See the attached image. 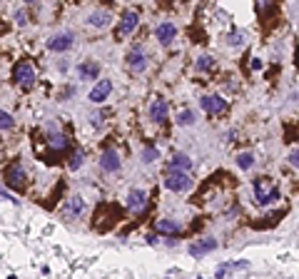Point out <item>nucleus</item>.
<instances>
[{"label": "nucleus", "instance_id": "obj_1", "mask_svg": "<svg viewBox=\"0 0 299 279\" xmlns=\"http://www.w3.org/2000/svg\"><path fill=\"white\" fill-rule=\"evenodd\" d=\"M165 187L170 192H190L192 189V177H190L187 170L167 167V172H165Z\"/></svg>", "mask_w": 299, "mask_h": 279}, {"label": "nucleus", "instance_id": "obj_2", "mask_svg": "<svg viewBox=\"0 0 299 279\" xmlns=\"http://www.w3.org/2000/svg\"><path fill=\"white\" fill-rule=\"evenodd\" d=\"M13 83L20 85L23 90H30V88L35 85V68H33L30 60L15 63V68H13Z\"/></svg>", "mask_w": 299, "mask_h": 279}, {"label": "nucleus", "instance_id": "obj_3", "mask_svg": "<svg viewBox=\"0 0 299 279\" xmlns=\"http://www.w3.org/2000/svg\"><path fill=\"white\" fill-rule=\"evenodd\" d=\"M254 197H257L259 204H272V202L279 199V189L269 187L267 177H259V180H254Z\"/></svg>", "mask_w": 299, "mask_h": 279}, {"label": "nucleus", "instance_id": "obj_4", "mask_svg": "<svg viewBox=\"0 0 299 279\" xmlns=\"http://www.w3.org/2000/svg\"><path fill=\"white\" fill-rule=\"evenodd\" d=\"M25 182H28V172L20 162H15L5 170V185L10 189H25Z\"/></svg>", "mask_w": 299, "mask_h": 279}, {"label": "nucleus", "instance_id": "obj_5", "mask_svg": "<svg viewBox=\"0 0 299 279\" xmlns=\"http://www.w3.org/2000/svg\"><path fill=\"white\" fill-rule=\"evenodd\" d=\"M127 70L130 73H145L147 70V53L142 45H132L127 53Z\"/></svg>", "mask_w": 299, "mask_h": 279}, {"label": "nucleus", "instance_id": "obj_6", "mask_svg": "<svg viewBox=\"0 0 299 279\" xmlns=\"http://www.w3.org/2000/svg\"><path fill=\"white\" fill-rule=\"evenodd\" d=\"M137 25H140V15H137L135 10L122 13L120 25H117V40H122V38H127L130 33H135V28H137Z\"/></svg>", "mask_w": 299, "mask_h": 279}, {"label": "nucleus", "instance_id": "obj_7", "mask_svg": "<svg viewBox=\"0 0 299 279\" xmlns=\"http://www.w3.org/2000/svg\"><path fill=\"white\" fill-rule=\"evenodd\" d=\"M200 105L207 115H222L227 110V100L222 95H205V97H200Z\"/></svg>", "mask_w": 299, "mask_h": 279}, {"label": "nucleus", "instance_id": "obj_8", "mask_svg": "<svg viewBox=\"0 0 299 279\" xmlns=\"http://www.w3.org/2000/svg\"><path fill=\"white\" fill-rule=\"evenodd\" d=\"M75 43V35L73 33H58L55 38L48 40V50L50 53H68Z\"/></svg>", "mask_w": 299, "mask_h": 279}, {"label": "nucleus", "instance_id": "obj_9", "mask_svg": "<svg viewBox=\"0 0 299 279\" xmlns=\"http://www.w3.org/2000/svg\"><path fill=\"white\" fill-rule=\"evenodd\" d=\"M167 112H170V105H167L165 97H155L152 102H150V120H152V122H157V125L165 122Z\"/></svg>", "mask_w": 299, "mask_h": 279}, {"label": "nucleus", "instance_id": "obj_10", "mask_svg": "<svg viewBox=\"0 0 299 279\" xmlns=\"http://www.w3.org/2000/svg\"><path fill=\"white\" fill-rule=\"evenodd\" d=\"M212 249H217V239L215 237H202V239H197V242L190 244V254L192 257H205Z\"/></svg>", "mask_w": 299, "mask_h": 279}, {"label": "nucleus", "instance_id": "obj_11", "mask_svg": "<svg viewBox=\"0 0 299 279\" xmlns=\"http://www.w3.org/2000/svg\"><path fill=\"white\" fill-rule=\"evenodd\" d=\"M110 93H112V83L110 80H100L92 90H90V102H105L107 97H110Z\"/></svg>", "mask_w": 299, "mask_h": 279}, {"label": "nucleus", "instance_id": "obj_12", "mask_svg": "<svg viewBox=\"0 0 299 279\" xmlns=\"http://www.w3.org/2000/svg\"><path fill=\"white\" fill-rule=\"evenodd\" d=\"M155 35H157V40H160V45H170L175 38H177V28L172 25V23H160L157 25V30H155Z\"/></svg>", "mask_w": 299, "mask_h": 279}, {"label": "nucleus", "instance_id": "obj_13", "mask_svg": "<svg viewBox=\"0 0 299 279\" xmlns=\"http://www.w3.org/2000/svg\"><path fill=\"white\" fill-rule=\"evenodd\" d=\"M145 204H147V192L145 189H130L127 192V207L130 209L140 212V209H145Z\"/></svg>", "mask_w": 299, "mask_h": 279}, {"label": "nucleus", "instance_id": "obj_14", "mask_svg": "<svg viewBox=\"0 0 299 279\" xmlns=\"http://www.w3.org/2000/svg\"><path fill=\"white\" fill-rule=\"evenodd\" d=\"M48 145H50L53 152H65V150H70V137L63 135V132H53L48 137Z\"/></svg>", "mask_w": 299, "mask_h": 279}, {"label": "nucleus", "instance_id": "obj_15", "mask_svg": "<svg viewBox=\"0 0 299 279\" xmlns=\"http://www.w3.org/2000/svg\"><path fill=\"white\" fill-rule=\"evenodd\" d=\"M100 167H102L105 172H117V170H120V157H117V152H112V150L102 152V157H100Z\"/></svg>", "mask_w": 299, "mask_h": 279}, {"label": "nucleus", "instance_id": "obj_16", "mask_svg": "<svg viewBox=\"0 0 299 279\" xmlns=\"http://www.w3.org/2000/svg\"><path fill=\"white\" fill-rule=\"evenodd\" d=\"M77 75H80L82 80H92V78H97V75H100V63H92V60H87V63H80V68H77Z\"/></svg>", "mask_w": 299, "mask_h": 279}, {"label": "nucleus", "instance_id": "obj_17", "mask_svg": "<svg viewBox=\"0 0 299 279\" xmlns=\"http://www.w3.org/2000/svg\"><path fill=\"white\" fill-rule=\"evenodd\" d=\"M155 227H157V232H160V234H167V237H170V234H180V229H182V227H180V222L167 219V217L157 219V224H155Z\"/></svg>", "mask_w": 299, "mask_h": 279}, {"label": "nucleus", "instance_id": "obj_18", "mask_svg": "<svg viewBox=\"0 0 299 279\" xmlns=\"http://www.w3.org/2000/svg\"><path fill=\"white\" fill-rule=\"evenodd\" d=\"M87 23H90L92 28H107V25H110V13H107V10H95V13H90Z\"/></svg>", "mask_w": 299, "mask_h": 279}, {"label": "nucleus", "instance_id": "obj_19", "mask_svg": "<svg viewBox=\"0 0 299 279\" xmlns=\"http://www.w3.org/2000/svg\"><path fill=\"white\" fill-rule=\"evenodd\" d=\"M170 167H177V170H192V160L185 155V152H177V155H172V160H170Z\"/></svg>", "mask_w": 299, "mask_h": 279}, {"label": "nucleus", "instance_id": "obj_20", "mask_svg": "<svg viewBox=\"0 0 299 279\" xmlns=\"http://www.w3.org/2000/svg\"><path fill=\"white\" fill-rule=\"evenodd\" d=\"M82 209H85V202H82V197H70V202H68V212L73 214V217H80L82 214Z\"/></svg>", "mask_w": 299, "mask_h": 279}, {"label": "nucleus", "instance_id": "obj_21", "mask_svg": "<svg viewBox=\"0 0 299 279\" xmlns=\"http://www.w3.org/2000/svg\"><path fill=\"white\" fill-rule=\"evenodd\" d=\"M247 267H249L247 262H237V264L224 262V264H220V267H217V277H224L227 272H234V269H247Z\"/></svg>", "mask_w": 299, "mask_h": 279}, {"label": "nucleus", "instance_id": "obj_22", "mask_svg": "<svg viewBox=\"0 0 299 279\" xmlns=\"http://www.w3.org/2000/svg\"><path fill=\"white\" fill-rule=\"evenodd\" d=\"M252 165H254V155L252 152H239L237 155V167L239 170H249Z\"/></svg>", "mask_w": 299, "mask_h": 279}, {"label": "nucleus", "instance_id": "obj_23", "mask_svg": "<svg viewBox=\"0 0 299 279\" xmlns=\"http://www.w3.org/2000/svg\"><path fill=\"white\" fill-rule=\"evenodd\" d=\"M157 157H160V150L155 145H150V147L142 150V162H155Z\"/></svg>", "mask_w": 299, "mask_h": 279}, {"label": "nucleus", "instance_id": "obj_24", "mask_svg": "<svg viewBox=\"0 0 299 279\" xmlns=\"http://www.w3.org/2000/svg\"><path fill=\"white\" fill-rule=\"evenodd\" d=\"M177 122H180L182 127H187V125H195V122H197V117H195V112H192V110H182V112H180V117H177Z\"/></svg>", "mask_w": 299, "mask_h": 279}, {"label": "nucleus", "instance_id": "obj_25", "mask_svg": "<svg viewBox=\"0 0 299 279\" xmlns=\"http://www.w3.org/2000/svg\"><path fill=\"white\" fill-rule=\"evenodd\" d=\"M212 68H215V58H212V55H202V58L197 60V70L207 73V70H212Z\"/></svg>", "mask_w": 299, "mask_h": 279}, {"label": "nucleus", "instance_id": "obj_26", "mask_svg": "<svg viewBox=\"0 0 299 279\" xmlns=\"http://www.w3.org/2000/svg\"><path fill=\"white\" fill-rule=\"evenodd\" d=\"M82 162H85V152H82V150H75V155H73V160H70V170H80Z\"/></svg>", "mask_w": 299, "mask_h": 279}, {"label": "nucleus", "instance_id": "obj_27", "mask_svg": "<svg viewBox=\"0 0 299 279\" xmlns=\"http://www.w3.org/2000/svg\"><path fill=\"white\" fill-rule=\"evenodd\" d=\"M10 127H13V117H10V112L0 110V130H10Z\"/></svg>", "mask_w": 299, "mask_h": 279}, {"label": "nucleus", "instance_id": "obj_28", "mask_svg": "<svg viewBox=\"0 0 299 279\" xmlns=\"http://www.w3.org/2000/svg\"><path fill=\"white\" fill-rule=\"evenodd\" d=\"M244 43V38H242V33H232L229 38H227V45H232V48H239Z\"/></svg>", "mask_w": 299, "mask_h": 279}, {"label": "nucleus", "instance_id": "obj_29", "mask_svg": "<svg viewBox=\"0 0 299 279\" xmlns=\"http://www.w3.org/2000/svg\"><path fill=\"white\" fill-rule=\"evenodd\" d=\"M289 165H292V167H297V170H299V147H297V150H292V152H289Z\"/></svg>", "mask_w": 299, "mask_h": 279}, {"label": "nucleus", "instance_id": "obj_30", "mask_svg": "<svg viewBox=\"0 0 299 279\" xmlns=\"http://www.w3.org/2000/svg\"><path fill=\"white\" fill-rule=\"evenodd\" d=\"M15 23H18V25H28V13H25V10H18V13H15Z\"/></svg>", "mask_w": 299, "mask_h": 279}, {"label": "nucleus", "instance_id": "obj_31", "mask_svg": "<svg viewBox=\"0 0 299 279\" xmlns=\"http://www.w3.org/2000/svg\"><path fill=\"white\" fill-rule=\"evenodd\" d=\"M0 199H10V202H18L15 197H10V194H5V192H0Z\"/></svg>", "mask_w": 299, "mask_h": 279}, {"label": "nucleus", "instance_id": "obj_32", "mask_svg": "<svg viewBox=\"0 0 299 279\" xmlns=\"http://www.w3.org/2000/svg\"><path fill=\"white\" fill-rule=\"evenodd\" d=\"M25 3H33V0H25Z\"/></svg>", "mask_w": 299, "mask_h": 279}]
</instances>
